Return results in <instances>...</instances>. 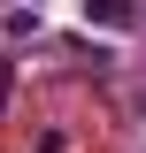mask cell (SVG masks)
<instances>
[{"instance_id":"6da1fadb","label":"cell","mask_w":146,"mask_h":153,"mask_svg":"<svg viewBox=\"0 0 146 153\" xmlns=\"http://www.w3.org/2000/svg\"><path fill=\"white\" fill-rule=\"evenodd\" d=\"M85 23H100V31H123L131 8H115V0H85Z\"/></svg>"}]
</instances>
